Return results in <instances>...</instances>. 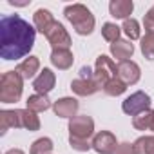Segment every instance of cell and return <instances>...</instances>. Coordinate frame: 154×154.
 <instances>
[{
    "instance_id": "cell-1",
    "label": "cell",
    "mask_w": 154,
    "mask_h": 154,
    "mask_svg": "<svg viewBox=\"0 0 154 154\" xmlns=\"http://www.w3.org/2000/svg\"><path fill=\"white\" fill-rule=\"evenodd\" d=\"M36 38V29L18 15H4L0 18V58L6 62L26 58Z\"/></svg>"
},
{
    "instance_id": "cell-2",
    "label": "cell",
    "mask_w": 154,
    "mask_h": 154,
    "mask_svg": "<svg viewBox=\"0 0 154 154\" xmlns=\"http://www.w3.org/2000/svg\"><path fill=\"white\" fill-rule=\"evenodd\" d=\"M63 17L71 22L72 29L80 36H87V35H91L94 31V26H96L94 15L84 4H69V6H65Z\"/></svg>"
},
{
    "instance_id": "cell-3",
    "label": "cell",
    "mask_w": 154,
    "mask_h": 154,
    "mask_svg": "<svg viewBox=\"0 0 154 154\" xmlns=\"http://www.w3.org/2000/svg\"><path fill=\"white\" fill-rule=\"evenodd\" d=\"M24 78L17 71H8L0 76V102L2 103H17L22 98Z\"/></svg>"
},
{
    "instance_id": "cell-4",
    "label": "cell",
    "mask_w": 154,
    "mask_h": 154,
    "mask_svg": "<svg viewBox=\"0 0 154 154\" xmlns=\"http://www.w3.org/2000/svg\"><path fill=\"white\" fill-rule=\"evenodd\" d=\"M118 76V65L114 63V60L107 54H100L96 58L94 63V80L100 87H103L109 80Z\"/></svg>"
},
{
    "instance_id": "cell-5",
    "label": "cell",
    "mask_w": 154,
    "mask_h": 154,
    "mask_svg": "<svg viewBox=\"0 0 154 154\" xmlns=\"http://www.w3.org/2000/svg\"><path fill=\"white\" fill-rule=\"evenodd\" d=\"M150 103H152V100H150V96H149L147 93L136 91V93H132L131 96H127V98L122 102V111H123L127 116H132V118H134L136 114L149 111V109H150Z\"/></svg>"
},
{
    "instance_id": "cell-6",
    "label": "cell",
    "mask_w": 154,
    "mask_h": 154,
    "mask_svg": "<svg viewBox=\"0 0 154 154\" xmlns=\"http://www.w3.org/2000/svg\"><path fill=\"white\" fill-rule=\"evenodd\" d=\"M67 129H69V136L89 140L91 136H94V120L87 114H76L74 118L69 120Z\"/></svg>"
},
{
    "instance_id": "cell-7",
    "label": "cell",
    "mask_w": 154,
    "mask_h": 154,
    "mask_svg": "<svg viewBox=\"0 0 154 154\" xmlns=\"http://www.w3.org/2000/svg\"><path fill=\"white\" fill-rule=\"evenodd\" d=\"M44 36L47 38V42L51 44L53 49H69L71 44H72L71 35L67 33V29H65L60 22H54Z\"/></svg>"
},
{
    "instance_id": "cell-8",
    "label": "cell",
    "mask_w": 154,
    "mask_h": 154,
    "mask_svg": "<svg viewBox=\"0 0 154 154\" xmlns=\"http://www.w3.org/2000/svg\"><path fill=\"white\" fill-rule=\"evenodd\" d=\"M93 149L98 152V154H112L116 150V147L120 145L116 136L111 132V131H100L93 136Z\"/></svg>"
},
{
    "instance_id": "cell-9",
    "label": "cell",
    "mask_w": 154,
    "mask_h": 154,
    "mask_svg": "<svg viewBox=\"0 0 154 154\" xmlns=\"http://www.w3.org/2000/svg\"><path fill=\"white\" fill-rule=\"evenodd\" d=\"M118 78L127 84V85H134L140 82L141 78V69L136 62L132 60H125V62H120L118 63Z\"/></svg>"
},
{
    "instance_id": "cell-10",
    "label": "cell",
    "mask_w": 154,
    "mask_h": 154,
    "mask_svg": "<svg viewBox=\"0 0 154 154\" xmlns=\"http://www.w3.org/2000/svg\"><path fill=\"white\" fill-rule=\"evenodd\" d=\"M54 84H56V74L49 67H44L33 80V89L36 94H49L54 89Z\"/></svg>"
},
{
    "instance_id": "cell-11",
    "label": "cell",
    "mask_w": 154,
    "mask_h": 154,
    "mask_svg": "<svg viewBox=\"0 0 154 154\" xmlns=\"http://www.w3.org/2000/svg\"><path fill=\"white\" fill-rule=\"evenodd\" d=\"M78 100L76 98H71V96H63L60 100H56L53 103V111L58 118H65V120H71L76 116V112H78Z\"/></svg>"
},
{
    "instance_id": "cell-12",
    "label": "cell",
    "mask_w": 154,
    "mask_h": 154,
    "mask_svg": "<svg viewBox=\"0 0 154 154\" xmlns=\"http://www.w3.org/2000/svg\"><path fill=\"white\" fill-rule=\"evenodd\" d=\"M22 127V116H20V109H13V111H0V134H6L9 129H20Z\"/></svg>"
},
{
    "instance_id": "cell-13",
    "label": "cell",
    "mask_w": 154,
    "mask_h": 154,
    "mask_svg": "<svg viewBox=\"0 0 154 154\" xmlns=\"http://www.w3.org/2000/svg\"><path fill=\"white\" fill-rule=\"evenodd\" d=\"M24 80H31V78H36V72H40V58L38 56H27V58H24L18 65H17V69H15Z\"/></svg>"
},
{
    "instance_id": "cell-14",
    "label": "cell",
    "mask_w": 154,
    "mask_h": 154,
    "mask_svg": "<svg viewBox=\"0 0 154 154\" xmlns=\"http://www.w3.org/2000/svg\"><path fill=\"white\" fill-rule=\"evenodd\" d=\"M134 4L132 0H111L109 2V13L116 20H127L129 15H132Z\"/></svg>"
},
{
    "instance_id": "cell-15",
    "label": "cell",
    "mask_w": 154,
    "mask_h": 154,
    "mask_svg": "<svg viewBox=\"0 0 154 154\" xmlns=\"http://www.w3.org/2000/svg\"><path fill=\"white\" fill-rule=\"evenodd\" d=\"M54 22H56V20H54L53 13H51L49 9L40 8V9H36L35 15H33V26H35V29H36L38 33H42V35H45V33L49 31V27H51Z\"/></svg>"
},
{
    "instance_id": "cell-16",
    "label": "cell",
    "mask_w": 154,
    "mask_h": 154,
    "mask_svg": "<svg viewBox=\"0 0 154 154\" xmlns=\"http://www.w3.org/2000/svg\"><path fill=\"white\" fill-rule=\"evenodd\" d=\"M74 56L71 53V49H53L51 53V63L58 69V71H67L72 67Z\"/></svg>"
},
{
    "instance_id": "cell-17",
    "label": "cell",
    "mask_w": 154,
    "mask_h": 154,
    "mask_svg": "<svg viewBox=\"0 0 154 154\" xmlns=\"http://www.w3.org/2000/svg\"><path fill=\"white\" fill-rule=\"evenodd\" d=\"M98 89H102V87L96 84L94 78H93V80L76 78V80L71 82V91H72L74 94H78V96H91V94H94Z\"/></svg>"
},
{
    "instance_id": "cell-18",
    "label": "cell",
    "mask_w": 154,
    "mask_h": 154,
    "mask_svg": "<svg viewBox=\"0 0 154 154\" xmlns=\"http://www.w3.org/2000/svg\"><path fill=\"white\" fill-rule=\"evenodd\" d=\"M109 51H111L112 58H116L120 62H125L134 54V45L129 40H118V42L109 45Z\"/></svg>"
},
{
    "instance_id": "cell-19",
    "label": "cell",
    "mask_w": 154,
    "mask_h": 154,
    "mask_svg": "<svg viewBox=\"0 0 154 154\" xmlns=\"http://www.w3.org/2000/svg\"><path fill=\"white\" fill-rule=\"evenodd\" d=\"M26 109H29V111H33V112H44V111H47L49 107H53V103H51V100H49V96L47 94H31L29 98H27V102H26Z\"/></svg>"
},
{
    "instance_id": "cell-20",
    "label": "cell",
    "mask_w": 154,
    "mask_h": 154,
    "mask_svg": "<svg viewBox=\"0 0 154 154\" xmlns=\"http://www.w3.org/2000/svg\"><path fill=\"white\" fill-rule=\"evenodd\" d=\"M20 116H22V127L27 129L29 132H35L40 129V118L36 116V112L29 109H20Z\"/></svg>"
},
{
    "instance_id": "cell-21",
    "label": "cell",
    "mask_w": 154,
    "mask_h": 154,
    "mask_svg": "<svg viewBox=\"0 0 154 154\" xmlns=\"http://www.w3.org/2000/svg\"><path fill=\"white\" fill-rule=\"evenodd\" d=\"M152 118H154V111L149 109L145 112H140L132 118V127L136 131H149L150 125H152Z\"/></svg>"
},
{
    "instance_id": "cell-22",
    "label": "cell",
    "mask_w": 154,
    "mask_h": 154,
    "mask_svg": "<svg viewBox=\"0 0 154 154\" xmlns=\"http://www.w3.org/2000/svg\"><path fill=\"white\" fill-rule=\"evenodd\" d=\"M134 152L136 154H154V134L152 136H140L134 143Z\"/></svg>"
},
{
    "instance_id": "cell-23",
    "label": "cell",
    "mask_w": 154,
    "mask_h": 154,
    "mask_svg": "<svg viewBox=\"0 0 154 154\" xmlns=\"http://www.w3.org/2000/svg\"><path fill=\"white\" fill-rule=\"evenodd\" d=\"M53 140L44 136V138H38L33 141L31 149H29V154H53Z\"/></svg>"
},
{
    "instance_id": "cell-24",
    "label": "cell",
    "mask_w": 154,
    "mask_h": 154,
    "mask_svg": "<svg viewBox=\"0 0 154 154\" xmlns=\"http://www.w3.org/2000/svg\"><path fill=\"white\" fill-rule=\"evenodd\" d=\"M102 89H103V93H105L107 96H120V94H123V93L127 91V84H123L118 76H116V78L109 80Z\"/></svg>"
},
{
    "instance_id": "cell-25",
    "label": "cell",
    "mask_w": 154,
    "mask_h": 154,
    "mask_svg": "<svg viewBox=\"0 0 154 154\" xmlns=\"http://www.w3.org/2000/svg\"><path fill=\"white\" fill-rule=\"evenodd\" d=\"M122 31L131 38V40H138L141 38V29H140V22L136 18H127L122 24Z\"/></svg>"
},
{
    "instance_id": "cell-26",
    "label": "cell",
    "mask_w": 154,
    "mask_h": 154,
    "mask_svg": "<svg viewBox=\"0 0 154 154\" xmlns=\"http://www.w3.org/2000/svg\"><path fill=\"white\" fill-rule=\"evenodd\" d=\"M141 54L147 60H154V33H145V36H141V44H140Z\"/></svg>"
},
{
    "instance_id": "cell-27",
    "label": "cell",
    "mask_w": 154,
    "mask_h": 154,
    "mask_svg": "<svg viewBox=\"0 0 154 154\" xmlns=\"http://www.w3.org/2000/svg\"><path fill=\"white\" fill-rule=\"evenodd\" d=\"M120 33H122V27H118V26L112 24V22H105V24L102 26V36H103L107 42H111V44H114V42L120 40Z\"/></svg>"
},
{
    "instance_id": "cell-28",
    "label": "cell",
    "mask_w": 154,
    "mask_h": 154,
    "mask_svg": "<svg viewBox=\"0 0 154 154\" xmlns=\"http://www.w3.org/2000/svg\"><path fill=\"white\" fill-rule=\"evenodd\" d=\"M69 145L74 149V150H78V152H87L93 149V143L89 140H82V138H74V136H69Z\"/></svg>"
},
{
    "instance_id": "cell-29",
    "label": "cell",
    "mask_w": 154,
    "mask_h": 154,
    "mask_svg": "<svg viewBox=\"0 0 154 154\" xmlns=\"http://www.w3.org/2000/svg\"><path fill=\"white\" fill-rule=\"evenodd\" d=\"M143 27L147 33H154V6L145 13L143 17Z\"/></svg>"
},
{
    "instance_id": "cell-30",
    "label": "cell",
    "mask_w": 154,
    "mask_h": 154,
    "mask_svg": "<svg viewBox=\"0 0 154 154\" xmlns=\"http://www.w3.org/2000/svg\"><path fill=\"white\" fill-rule=\"evenodd\" d=\"M112 154H136V152H134L132 143H120Z\"/></svg>"
},
{
    "instance_id": "cell-31",
    "label": "cell",
    "mask_w": 154,
    "mask_h": 154,
    "mask_svg": "<svg viewBox=\"0 0 154 154\" xmlns=\"http://www.w3.org/2000/svg\"><path fill=\"white\" fill-rule=\"evenodd\" d=\"M80 78H84V80H93V78H94V71H93L89 65H84V67L80 69Z\"/></svg>"
},
{
    "instance_id": "cell-32",
    "label": "cell",
    "mask_w": 154,
    "mask_h": 154,
    "mask_svg": "<svg viewBox=\"0 0 154 154\" xmlns=\"http://www.w3.org/2000/svg\"><path fill=\"white\" fill-rule=\"evenodd\" d=\"M6 154H26V152H24L22 149H9Z\"/></svg>"
},
{
    "instance_id": "cell-33",
    "label": "cell",
    "mask_w": 154,
    "mask_h": 154,
    "mask_svg": "<svg viewBox=\"0 0 154 154\" xmlns=\"http://www.w3.org/2000/svg\"><path fill=\"white\" fill-rule=\"evenodd\" d=\"M150 131L154 132V118H152V125H150Z\"/></svg>"
}]
</instances>
